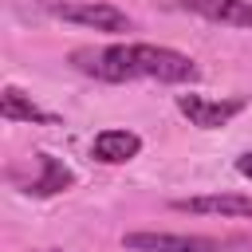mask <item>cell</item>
<instances>
[{"label": "cell", "instance_id": "obj_10", "mask_svg": "<svg viewBox=\"0 0 252 252\" xmlns=\"http://www.w3.org/2000/svg\"><path fill=\"white\" fill-rule=\"evenodd\" d=\"M236 173H240V177H252V150L236 158Z\"/></svg>", "mask_w": 252, "mask_h": 252}, {"label": "cell", "instance_id": "obj_5", "mask_svg": "<svg viewBox=\"0 0 252 252\" xmlns=\"http://www.w3.org/2000/svg\"><path fill=\"white\" fill-rule=\"evenodd\" d=\"M169 209H177V213H197V217H240V220H252V197H240V193L177 197V201H169Z\"/></svg>", "mask_w": 252, "mask_h": 252}, {"label": "cell", "instance_id": "obj_1", "mask_svg": "<svg viewBox=\"0 0 252 252\" xmlns=\"http://www.w3.org/2000/svg\"><path fill=\"white\" fill-rule=\"evenodd\" d=\"M79 71L102 79V83H130V79H158V83H193L201 79V67L173 47L161 43H110L102 51H75Z\"/></svg>", "mask_w": 252, "mask_h": 252}, {"label": "cell", "instance_id": "obj_3", "mask_svg": "<svg viewBox=\"0 0 252 252\" xmlns=\"http://www.w3.org/2000/svg\"><path fill=\"white\" fill-rule=\"evenodd\" d=\"M47 12H51V16H59V20H67V24L94 28V32H110V35H118V32H130V28H134V24H130V16H126L122 8H114V4H102V0L47 4Z\"/></svg>", "mask_w": 252, "mask_h": 252}, {"label": "cell", "instance_id": "obj_4", "mask_svg": "<svg viewBox=\"0 0 252 252\" xmlns=\"http://www.w3.org/2000/svg\"><path fill=\"white\" fill-rule=\"evenodd\" d=\"M173 102L189 118V126H197V130H220L244 110V98H205V94H189V91L177 94Z\"/></svg>", "mask_w": 252, "mask_h": 252}, {"label": "cell", "instance_id": "obj_7", "mask_svg": "<svg viewBox=\"0 0 252 252\" xmlns=\"http://www.w3.org/2000/svg\"><path fill=\"white\" fill-rule=\"evenodd\" d=\"M138 154H142V138L134 130H102L91 142V158L102 161V165H122Z\"/></svg>", "mask_w": 252, "mask_h": 252}, {"label": "cell", "instance_id": "obj_8", "mask_svg": "<svg viewBox=\"0 0 252 252\" xmlns=\"http://www.w3.org/2000/svg\"><path fill=\"white\" fill-rule=\"evenodd\" d=\"M35 165H39V177L20 181L24 193H32V197H51V193H63V189L75 185V173H71L59 158H51V154H35Z\"/></svg>", "mask_w": 252, "mask_h": 252}, {"label": "cell", "instance_id": "obj_6", "mask_svg": "<svg viewBox=\"0 0 252 252\" xmlns=\"http://www.w3.org/2000/svg\"><path fill=\"white\" fill-rule=\"evenodd\" d=\"M185 12L209 20V24H228V28H252V0H177Z\"/></svg>", "mask_w": 252, "mask_h": 252}, {"label": "cell", "instance_id": "obj_11", "mask_svg": "<svg viewBox=\"0 0 252 252\" xmlns=\"http://www.w3.org/2000/svg\"><path fill=\"white\" fill-rule=\"evenodd\" d=\"M47 252H55V248H47Z\"/></svg>", "mask_w": 252, "mask_h": 252}, {"label": "cell", "instance_id": "obj_2", "mask_svg": "<svg viewBox=\"0 0 252 252\" xmlns=\"http://www.w3.org/2000/svg\"><path fill=\"white\" fill-rule=\"evenodd\" d=\"M228 240L220 236H201V232H126L122 248L126 252H220Z\"/></svg>", "mask_w": 252, "mask_h": 252}, {"label": "cell", "instance_id": "obj_9", "mask_svg": "<svg viewBox=\"0 0 252 252\" xmlns=\"http://www.w3.org/2000/svg\"><path fill=\"white\" fill-rule=\"evenodd\" d=\"M0 114L8 118V122H39V126H55L59 118L51 114V110H39L28 94H20L16 87H4L0 91Z\"/></svg>", "mask_w": 252, "mask_h": 252}]
</instances>
